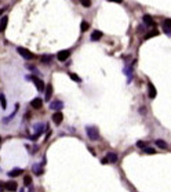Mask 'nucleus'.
<instances>
[{
    "mask_svg": "<svg viewBox=\"0 0 171 192\" xmlns=\"http://www.w3.org/2000/svg\"><path fill=\"white\" fill-rule=\"evenodd\" d=\"M157 35H159V32H157V31H150V32L148 33V35H146V36H145V39H150V37H153V36H157Z\"/></svg>",
    "mask_w": 171,
    "mask_h": 192,
    "instance_id": "nucleus-23",
    "label": "nucleus"
},
{
    "mask_svg": "<svg viewBox=\"0 0 171 192\" xmlns=\"http://www.w3.org/2000/svg\"><path fill=\"white\" fill-rule=\"evenodd\" d=\"M17 51H18V54L22 57V58H25V60H33V58H35V56L32 54L29 50H26V48H23V47H18Z\"/></svg>",
    "mask_w": 171,
    "mask_h": 192,
    "instance_id": "nucleus-2",
    "label": "nucleus"
},
{
    "mask_svg": "<svg viewBox=\"0 0 171 192\" xmlns=\"http://www.w3.org/2000/svg\"><path fill=\"white\" fill-rule=\"evenodd\" d=\"M7 22H8V18L6 15L3 17L1 19H0V32H3L4 29H6V26H7Z\"/></svg>",
    "mask_w": 171,
    "mask_h": 192,
    "instance_id": "nucleus-14",
    "label": "nucleus"
},
{
    "mask_svg": "<svg viewBox=\"0 0 171 192\" xmlns=\"http://www.w3.org/2000/svg\"><path fill=\"white\" fill-rule=\"evenodd\" d=\"M88 28H90V24H88L87 21H81V25H80V31H81V32H85V31H88Z\"/></svg>",
    "mask_w": 171,
    "mask_h": 192,
    "instance_id": "nucleus-19",
    "label": "nucleus"
},
{
    "mask_svg": "<svg viewBox=\"0 0 171 192\" xmlns=\"http://www.w3.org/2000/svg\"><path fill=\"white\" fill-rule=\"evenodd\" d=\"M62 120H63V115L61 111H57V112L53 115V122H54L57 126H59V124L62 123Z\"/></svg>",
    "mask_w": 171,
    "mask_h": 192,
    "instance_id": "nucleus-5",
    "label": "nucleus"
},
{
    "mask_svg": "<svg viewBox=\"0 0 171 192\" xmlns=\"http://www.w3.org/2000/svg\"><path fill=\"white\" fill-rule=\"evenodd\" d=\"M70 56V51L69 50H61V51H58L57 53V58L59 60V61H66Z\"/></svg>",
    "mask_w": 171,
    "mask_h": 192,
    "instance_id": "nucleus-3",
    "label": "nucleus"
},
{
    "mask_svg": "<svg viewBox=\"0 0 171 192\" xmlns=\"http://www.w3.org/2000/svg\"><path fill=\"white\" fill-rule=\"evenodd\" d=\"M170 25H171L170 19L167 18V19L164 21V24H163V29H164V32L167 33V35H170V32H171V29H170Z\"/></svg>",
    "mask_w": 171,
    "mask_h": 192,
    "instance_id": "nucleus-17",
    "label": "nucleus"
},
{
    "mask_svg": "<svg viewBox=\"0 0 171 192\" xmlns=\"http://www.w3.org/2000/svg\"><path fill=\"white\" fill-rule=\"evenodd\" d=\"M1 13H3V11H1V10H0V14H1Z\"/></svg>",
    "mask_w": 171,
    "mask_h": 192,
    "instance_id": "nucleus-31",
    "label": "nucleus"
},
{
    "mask_svg": "<svg viewBox=\"0 0 171 192\" xmlns=\"http://www.w3.org/2000/svg\"><path fill=\"white\" fill-rule=\"evenodd\" d=\"M4 191V187H3V184H0V192Z\"/></svg>",
    "mask_w": 171,
    "mask_h": 192,
    "instance_id": "nucleus-29",
    "label": "nucleus"
},
{
    "mask_svg": "<svg viewBox=\"0 0 171 192\" xmlns=\"http://www.w3.org/2000/svg\"><path fill=\"white\" fill-rule=\"evenodd\" d=\"M101 37H102L101 31H94V32L91 33V40H93V41H97V40H100Z\"/></svg>",
    "mask_w": 171,
    "mask_h": 192,
    "instance_id": "nucleus-13",
    "label": "nucleus"
},
{
    "mask_svg": "<svg viewBox=\"0 0 171 192\" xmlns=\"http://www.w3.org/2000/svg\"><path fill=\"white\" fill-rule=\"evenodd\" d=\"M3 187H4V189H6V191L14 192V191H17L18 184H17L15 181H7V183H4V184H3Z\"/></svg>",
    "mask_w": 171,
    "mask_h": 192,
    "instance_id": "nucleus-4",
    "label": "nucleus"
},
{
    "mask_svg": "<svg viewBox=\"0 0 171 192\" xmlns=\"http://www.w3.org/2000/svg\"><path fill=\"white\" fill-rule=\"evenodd\" d=\"M156 94H157V91H156L155 86L149 82V83H148V96H149V98H152V100H153V98L156 97Z\"/></svg>",
    "mask_w": 171,
    "mask_h": 192,
    "instance_id": "nucleus-9",
    "label": "nucleus"
},
{
    "mask_svg": "<svg viewBox=\"0 0 171 192\" xmlns=\"http://www.w3.org/2000/svg\"><path fill=\"white\" fill-rule=\"evenodd\" d=\"M69 76H70V79L75 80V82H77V83H80V82H81V79L79 78V75H76V73H69Z\"/></svg>",
    "mask_w": 171,
    "mask_h": 192,
    "instance_id": "nucleus-22",
    "label": "nucleus"
},
{
    "mask_svg": "<svg viewBox=\"0 0 171 192\" xmlns=\"http://www.w3.org/2000/svg\"><path fill=\"white\" fill-rule=\"evenodd\" d=\"M0 104H1V108H3V109H6V108H7V102H6V96H4L3 93L0 94Z\"/></svg>",
    "mask_w": 171,
    "mask_h": 192,
    "instance_id": "nucleus-18",
    "label": "nucleus"
},
{
    "mask_svg": "<svg viewBox=\"0 0 171 192\" xmlns=\"http://www.w3.org/2000/svg\"><path fill=\"white\" fill-rule=\"evenodd\" d=\"M109 1H115V3H122L123 0H109Z\"/></svg>",
    "mask_w": 171,
    "mask_h": 192,
    "instance_id": "nucleus-28",
    "label": "nucleus"
},
{
    "mask_svg": "<svg viewBox=\"0 0 171 192\" xmlns=\"http://www.w3.org/2000/svg\"><path fill=\"white\" fill-rule=\"evenodd\" d=\"M144 152H145V153H156V149H155V148H149V147H145V148H144Z\"/></svg>",
    "mask_w": 171,
    "mask_h": 192,
    "instance_id": "nucleus-24",
    "label": "nucleus"
},
{
    "mask_svg": "<svg viewBox=\"0 0 171 192\" xmlns=\"http://www.w3.org/2000/svg\"><path fill=\"white\" fill-rule=\"evenodd\" d=\"M32 80H33V83L36 84V88H37L39 91H44L46 86H44V82H43V80H40L39 78H36V76H33Z\"/></svg>",
    "mask_w": 171,
    "mask_h": 192,
    "instance_id": "nucleus-6",
    "label": "nucleus"
},
{
    "mask_svg": "<svg viewBox=\"0 0 171 192\" xmlns=\"http://www.w3.org/2000/svg\"><path fill=\"white\" fill-rule=\"evenodd\" d=\"M23 184L26 185V187H29L32 184V177L31 176H25L23 177Z\"/></svg>",
    "mask_w": 171,
    "mask_h": 192,
    "instance_id": "nucleus-21",
    "label": "nucleus"
},
{
    "mask_svg": "<svg viewBox=\"0 0 171 192\" xmlns=\"http://www.w3.org/2000/svg\"><path fill=\"white\" fill-rule=\"evenodd\" d=\"M19 192H23V189H21V191H19Z\"/></svg>",
    "mask_w": 171,
    "mask_h": 192,
    "instance_id": "nucleus-30",
    "label": "nucleus"
},
{
    "mask_svg": "<svg viewBox=\"0 0 171 192\" xmlns=\"http://www.w3.org/2000/svg\"><path fill=\"white\" fill-rule=\"evenodd\" d=\"M32 170H33L36 174H41V173H43V170H41V167H40V165H37V163H36V165H33Z\"/></svg>",
    "mask_w": 171,
    "mask_h": 192,
    "instance_id": "nucleus-20",
    "label": "nucleus"
},
{
    "mask_svg": "<svg viewBox=\"0 0 171 192\" xmlns=\"http://www.w3.org/2000/svg\"><path fill=\"white\" fill-rule=\"evenodd\" d=\"M41 61H43V62H50V61H51V56L43 57V58H41Z\"/></svg>",
    "mask_w": 171,
    "mask_h": 192,
    "instance_id": "nucleus-26",
    "label": "nucleus"
},
{
    "mask_svg": "<svg viewBox=\"0 0 171 192\" xmlns=\"http://www.w3.org/2000/svg\"><path fill=\"white\" fill-rule=\"evenodd\" d=\"M50 108H51V109H55V111H61V109L63 108V102L55 100V101H53V102L50 104Z\"/></svg>",
    "mask_w": 171,
    "mask_h": 192,
    "instance_id": "nucleus-8",
    "label": "nucleus"
},
{
    "mask_svg": "<svg viewBox=\"0 0 171 192\" xmlns=\"http://www.w3.org/2000/svg\"><path fill=\"white\" fill-rule=\"evenodd\" d=\"M31 105H32V108H35V109H40L43 106V100L39 98V97H36L35 100H32Z\"/></svg>",
    "mask_w": 171,
    "mask_h": 192,
    "instance_id": "nucleus-7",
    "label": "nucleus"
},
{
    "mask_svg": "<svg viewBox=\"0 0 171 192\" xmlns=\"http://www.w3.org/2000/svg\"><path fill=\"white\" fill-rule=\"evenodd\" d=\"M142 19H144L145 25H148V26H153V25H155V21H153V18H152V15H149V14H145Z\"/></svg>",
    "mask_w": 171,
    "mask_h": 192,
    "instance_id": "nucleus-11",
    "label": "nucleus"
},
{
    "mask_svg": "<svg viewBox=\"0 0 171 192\" xmlns=\"http://www.w3.org/2000/svg\"><path fill=\"white\" fill-rule=\"evenodd\" d=\"M80 3H81V6H84V7H90V6H91V0H80Z\"/></svg>",
    "mask_w": 171,
    "mask_h": 192,
    "instance_id": "nucleus-25",
    "label": "nucleus"
},
{
    "mask_svg": "<svg viewBox=\"0 0 171 192\" xmlns=\"http://www.w3.org/2000/svg\"><path fill=\"white\" fill-rule=\"evenodd\" d=\"M105 159L108 160V162H110V163H115V162L117 160V155H116V153H113V152H109L108 156H106Z\"/></svg>",
    "mask_w": 171,
    "mask_h": 192,
    "instance_id": "nucleus-15",
    "label": "nucleus"
},
{
    "mask_svg": "<svg viewBox=\"0 0 171 192\" xmlns=\"http://www.w3.org/2000/svg\"><path fill=\"white\" fill-rule=\"evenodd\" d=\"M22 173H23L22 169H14V170L8 171V177H18V176H21Z\"/></svg>",
    "mask_w": 171,
    "mask_h": 192,
    "instance_id": "nucleus-12",
    "label": "nucleus"
},
{
    "mask_svg": "<svg viewBox=\"0 0 171 192\" xmlns=\"http://www.w3.org/2000/svg\"><path fill=\"white\" fill-rule=\"evenodd\" d=\"M155 144L159 147V148H162V149H167L168 148V145H167V142L166 141H163V140H156Z\"/></svg>",
    "mask_w": 171,
    "mask_h": 192,
    "instance_id": "nucleus-16",
    "label": "nucleus"
},
{
    "mask_svg": "<svg viewBox=\"0 0 171 192\" xmlns=\"http://www.w3.org/2000/svg\"><path fill=\"white\" fill-rule=\"evenodd\" d=\"M85 131H87V136L91 141H97L100 138V133H98V128L94 127V126H87L85 127Z\"/></svg>",
    "mask_w": 171,
    "mask_h": 192,
    "instance_id": "nucleus-1",
    "label": "nucleus"
},
{
    "mask_svg": "<svg viewBox=\"0 0 171 192\" xmlns=\"http://www.w3.org/2000/svg\"><path fill=\"white\" fill-rule=\"evenodd\" d=\"M137 145H138L140 148H145V147H146V144H145V142H142V141H138V142H137Z\"/></svg>",
    "mask_w": 171,
    "mask_h": 192,
    "instance_id": "nucleus-27",
    "label": "nucleus"
},
{
    "mask_svg": "<svg viewBox=\"0 0 171 192\" xmlns=\"http://www.w3.org/2000/svg\"><path fill=\"white\" fill-rule=\"evenodd\" d=\"M0 141H1V138H0Z\"/></svg>",
    "mask_w": 171,
    "mask_h": 192,
    "instance_id": "nucleus-32",
    "label": "nucleus"
},
{
    "mask_svg": "<svg viewBox=\"0 0 171 192\" xmlns=\"http://www.w3.org/2000/svg\"><path fill=\"white\" fill-rule=\"evenodd\" d=\"M46 96H44V101H50L51 100V96H53V86L51 84H48L46 86Z\"/></svg>",
    "mask_w": 171,
    "mask_h": 192,
    "instance_id": "nucleus-10",
    "label": "nucleus"
}]
</instances>
